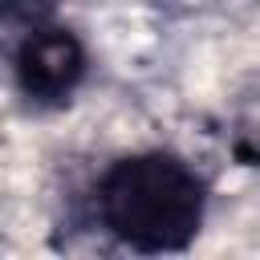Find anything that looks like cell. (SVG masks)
Instances as JSON below:
<instances>
[{"label": "cell", "mask_w": 260, "mask_h": 260, "mask_svg": "<svg viewBox=\"0 0 260 260\" xmlns=\"http://www.w3.org/2000/svg\"><path fill=\"white\" fill-rule=\"evenodd\" d=\"M49 4H53V0H0L4 16H8V20H24L28 28L41 24V16L49 12Z\"/></svg>", "instance_id": "3957f363"}, {"label": "cell", "mask_w": 260, "mask_h": 260, "mask_svg": "<svg viewBox=\"0 0 260 260\" xmlns=\"http://www.w3.org/2000/svg\"><path fill=\"white\" fill-rule=\"evenodd\" d=\"M203 179L167 150L126 154L98 183L102 223L138 252H179L203 223Z\"/></svg>", "instance_id": "6da1fadb"}, {"label": "cell", "mask_w": 260, "mask_h": 260, "mask_svg": "<svg viewBox=\"0 0 260 260\" xmlns=\"http://www.w3.org/2000/svg\"><path fill=\"white\" fill-rule=\"evenodd\" d=\"M85 77V49L61 24H32L16 49V81L20 89L41 102H65Z\"/></svg>", "instance_id": "7a4b0ae2"}]
</instances>
